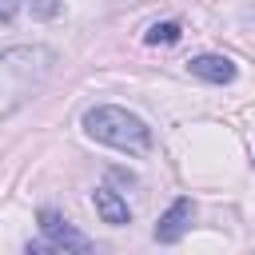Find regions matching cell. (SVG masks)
Wrapping results in <instances>:
<instances>
[{
	"label": "cell",
	"mask_w": 255,
	"mask_h": 255,
	"mask_svg": "<svg viewBox=\"0 0 255 255\" xmlns=\"http://www.w3.org/2000/svg\"><path fill=\"white\" fill-rule=\"evenodd\" d=\"M56 52L44 44H16L0 52V120L24 108L52 76Z\"/></svg>",
	"instance_id": "cell-1"
},
{
	"label": "cell",
	"mask_w": 255,
	"mask_h": 255,
	"mask_svg": "<svg viewBox=\"0 0 255 255\" xmlns=\"http://www.w3.org/2000/svg\"><path fill=\"white\" fill-rule=\"evenodd\" d=\"M28 8H32L36 20H52V16H60L64 0H28Z\"/></svg>",
	"instance_id": "cell-8"
},
{
	"label": "cell",
	"mask_w": 255,
	"mask_h": 255,
	"mask_svg": "<svg viewBox=\"0 0 255 255\" xmlns=\"http://www.w3.org/2000/svg\"><path fill=\"white\" fill-rule=\"evenodd\" d=\"M187 68H191V76L203 80V84H231V80H235V64H231L227 56H215V52L191 56Z\"/></svg>",
	"instance_id": "cell-5"
},
{
	"label": "cell",
	"mask_w": 255,
	"mask_h": 255,
	"mask_svg": "<svg viewBox=\"0 0 255 255\" xmlns=\"http://www.w3.org/2000/svg\"><path fill=\"white\" fill-rule=\"evenodd\" d=\"M84 131L96 139V143H108L116 151H128V155H143L151 147V128L128 112V108H116V104H96L84 112Z\"/></svg>",
	"instance_id": "cell-2"
},
{
	"label": "cell",
	"mask_w": 255,
	"mask_h": 255,
	"mask_svg": "<svg viewBox=\"0 0 255 255\" xmlns=\"http://www.w3.org/2000/svg\"><path fill=\"white\" fill-rule=\"evenodd\" d=\"M179 40V24L175 20H163V24H151L143 32V44H175Z\"/></svg>",
	"instance_id": "cell-7"
},
{
	"label": "cell",
	"mask_w": 255,
	"mask_h": 255,
	"mask_svg": "<svg viewBox=\"0 0 255 255\" xmlns=\"http://www.w3.org/2000/svg\"><path fill=\"white\" fill-rule=\"evenodd\" d=\"M191 219H195V203H191L187 195H179V199L159 215V223H155V243H179V239L187 235Z\"/></svg>",
	"instance_id": "cell-4"
},
{
	"label": "cell",
	"mask_w": 255,
	"mask_h": 255,
	"mask_svg": "<svg viewBox=\"0 0 255 255\" xmlns=\"http://www.w3.org/2000/svg\"><path fill=\"white\" fill-rule=\"evenodd\" d=\"M16 12H20V0H0V24H8Z\"/></svg>",
	"instance_id": "cell-9"
},
{
	"label": "cell",
	"mask_w": 255,
	"mask_h": 255,
	"mask_svg": "<svg viewBox=\"0 0 255 255\" xmlns=\"http://www.w3.org/2000/svg\"><path fill=\"white\" fill-rule=\"evenodd\" d=\"M247 20H255V12H247Z\"/></svg>",
	"instance_id": "cell-10"
},
{
	"label": "cell",
	"mask_w": 255,
	"mask_h": 255,
	"mask_svg": "<svg viewBox=\"0 0 255 255\" xmlns=\"http://www.w3.org/2000/svg\"><path fill=\"white\" fill-rule=\"evenodd\" d=\"M36 219H40V235H44V239L28 243V251H92V239H88L84 231H76L60 211L44 207Z\"/></svg>",
	"instance_id": "cell-3"
},
{
	"label": "cell",
	"mask_w": 255,
	"mask_h": 255,
	"mask_svg": "<svg viewBox=\"0 0 255 255\" xmlns=\"http://www.w3.org/2000/svg\"><path fill=\"white\" fill-rule=\"evenodd\" d=\"M92 203H96V215H100L104 223H112V227H124V223H131V207H128V199H124L120 191H112L108 183L92 191Z\"/></svg>",
	"instance_id": "cell-6"
}]
</instances>
